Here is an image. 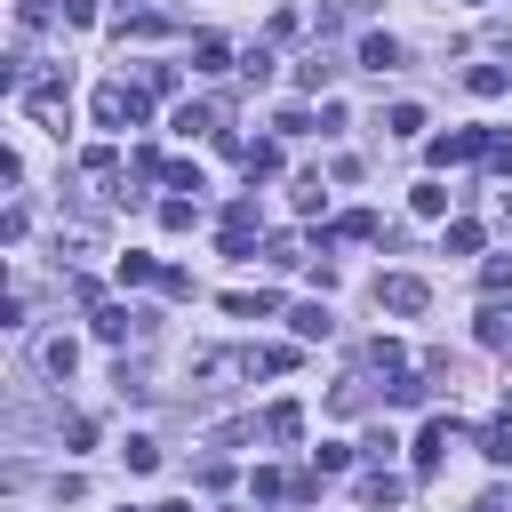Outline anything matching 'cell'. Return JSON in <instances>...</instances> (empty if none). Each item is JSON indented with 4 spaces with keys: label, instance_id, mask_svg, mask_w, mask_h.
I'll list each match as a JSON object with an SVG mask.
<instances>
[{
    "label": "cell",
    "instance_id": "obj_2",
    "mask_svg": "<svg viewBox=\"0 0 512 512\" xmlns=\"http://www.w3.org/2000/svg\"><path fill=\"white\" fill-rule=\"evenodd\" d=\"M88 112H96V128H144V120H152L144 88H128V80H104V88L88 96Z\"/></svg>",
    "mask_w": 512,
    "mask_h": 512
},
{
    "label": "cell",
    "instance_id": "obj_24",
    "mask_svg": "<svg viewBox=\"0 0 512 512\" xmlns=\"http://www.w3.org/2000/svg\"><path fill=\"white\" fill-rule=\"evenodd\" d=\"M368 368H384V376H416V368H408V352H400L392 336H376V344H368Z\"/></svg>",
    "mask_w": 512,
    "mask_h": 512
},
{
    "label": "cell",
    "instance_id": "obj_31",
    "mask_svg": "<svg viewBox=\"0 0 512 512\" xmlns=\"http://www.w3.org/2000/svg\"><path fill=\"white\" fill-rule=\"evenodd\" d=\"M480 288H488V304H496V296L512 288V256H488V264H480Z\"/></svg>",
    "mask_w": 512,
    "mask_h": 512
},
{
    "label": "cell",
    "instance_id": "obj_34",
    "mask_svg": "<svg viewBox=\"0 0 512 512\" xmlns=\"http://www.w3.org/2000/svg\"><path fill=\"white\" fill-rule=\"evenodd\" d=\"M192 216H200V200H160V224L168 232H192Z\"/></svg>",
    "mask_w": 512,
    "mask_h": 512
},
{
    "label": "cell",
    "instance_id": "obj_15",
    "mask_svg": "<svg viewBox=\"0 0 512 512\" xmlns=\"http://www.w3.org/2000/svg\"><path fill=\"white\" fill-rule=\"evenodd\" d=\"M288 328H296L304 344H320V336L336 328V312H328V304H296V312H288Z\"/></svg>",
    "mask_w": 512,
    "mask_h": 512
},
{
    "label": "cell",
    "instance_id": "obj_7",
    "mask_svg": "<svg viewBox=\"0 0 512 512\" xmlns=\"http://www.w3.org/2000/svg\"><path fill=\"white\" fill-rule=\"evenodd\" d=\"M112 272H120V288H160V272H168V264H160V256H144V248H128Z\"/></svg>",
    "mask_w": 512,
    "mask_h": 512
},
{
    "label": "cell",
    "instance_id": "obj_26",
    "mask_svg": "<svg viewBox=\"0 0 512 512\" xmlns=\"http://www.w3.org/2000/svg\"><path fill=\"white\" fill-rule=\"evenodd\" d=\"M120 464H128V472H160V448L136 432V440H120Z\"/></svg>",
    "mask_w": 512,
    "mask_h": 512
},
{
    "label": "cell",
    "instance_id": "obj_21",
    "mask_svg": "<svg viewBox=\"0 0 512 512\" xmlns=\"http://www.w3.org/2000/svg\"><path fill=\"white\" fill-rule=\"evenodd\" d=\"M464 88H472V96H504V88H512V72H504V64H472V72H464Z\"/></svg>",
    "mask_w": 512,
    "mask_h": 512
},
{
    "label": "cell",
    "instance_id": "obj_29",
    "mask_svg": "<svg viewBox=\"0 0 512 512\" xmlns=\"http://www.w3.org/2000/svg\"><path fill=\"white\" fill-rule=\"evenodd\" d=\"M112 168H120V152H112V144H88V152H80V176H96V184H104Z\"/></svg>",
    "mask_w": 512,
    "mask_h": 512
},
{
    "label": "cell",
    "instance_id": "obj_19",
    "mask_svg": "<svg viewBox=\"0 0 512 512\" xmlns=\"http://www.w3.org/2000/svg\"><path fill=\"white\" fill-rule=\"evenodd\" d=\"M56 256H96V224H56Z\"/></svg>",
    "mask_w": 512,
    "mask_h": 512
},
{
    "label": "cell",
    "instance_id": "obj_4",
    "mask_svg": "<svg viewBox=\"0 0 512 512\" xmlns=\"http://www.w3.org/2000/svg\"><path fill=\"white\" fill-rule=\"evenodd\" d=\"M376 304H384V312H424L432 288H424L416 272H384V280H376Z\"/></svg>",
    "mask_w": 512,
    "mask_h": 512
},
{
    "label": "cell",
    "instance_id": "obj_18",
    "mask_svg": "<svg viewBox=\"0 0 512 512\" xmlns=\"http://www.w3.org/2000/svg\"><path fill=\"white\" fill-rule=\"evenodd\" d=\"M224 64H232V40L200 32V40H192V72H224Z\"/></svg>",
    "mask_w": 512,
    "mask_h": 512
},
{
    "label": "cell",
    "instance_id": "obj_1",
    "mask_svg": "<svg viewBox=\"0 0 512 512\" xmlns=\"http://www.w3.org/2000/svg\"><path fill=\"white\" fill-rule=\"evenodd\" d=\"M16 104H24V112L48 128V136H64V128H72V96H64V80H56V72H32Z\"/></svg>",
    "mask_w": 512,
    "mask_h": 512
},
{
    "label": "cell",
    "instance_id": "obj_8",
    "mask_svg": "<svg viewBox=\"0 0 512 512\" xmlns=\"http://www.w3.org/2000/svg\"><path fill=\"white\" fill-rule=\"evenodd\" d=\"M224 312H232V320H272V312H280V296H272V288H232V296H224Z\"/></svg>",
    "mask_w": 512,
    "mask_h": 512
},
{
    "label": "cell",
    "instance_id": "obj_11",
    "mask_svg": "<svg viewBox=\"0 0 512 512\" xmlns=\"http://www.w3.org/2000/svg\"><path fill=\"white\" fill-rule=\"evenodd\" d=\"M240 168H248V184H264V176H280V144H272V136H256V144H240Z\"/></svg>",
    "mask_w": 512,
    "mask_h": 512
},
{
    "label": "cell",
    "instance_id": "obj_10",
    "mask_svg": "<svg viewBox=\"0 0 512 512\" xmlns=\"http://www.w3.org/2000/svg\"><path fill=\"white\" fill-rule=\"evenodd\" d=\"M112 32H120V40H128V32H136V40H160V32H168V16H160V8H120V16H112Z\"/></svg>",
    "mask_w": 512,
    "mask_h": 512
},
{
    "label": "cell",
    "instance_id": "obj_37",
    "mask_svg": "<svg viewBox=\"0 0 512 512\" xmlns=\"http://www.w3.org/2000/svg\"><path fill=\"white\" fill-rule=\"evenodd\" d=\"M144 96H176V64H144Z\"/></svg>",
    "mask_w": 512,
    "mask_h": 512
},
{
    "label": "cell",
    "instance_id": "obj_12",
    "mask_svg": "<svg viewBox=\"0 0 512 512\" xmlns=\"http://www.w3.org/2000/svg\"><path fill=\"white\" fill-rule=\"evenodd\" d=\"M376 232H384V216H376V208H344V216L328 224V240H376Z\"/></svg>",
    "mask_w": 512,
    "mask_h": 512
},
{
    "label": "cell",
    "instance_id": "obj_43",
    "mask_svg": "<svg viewBox=\"0 0 512 512\" xmlns=\"http://www.w3.org/2000/svg\"><path fill=\"white\" fill-rule=\"evenodd\" d=\"M152 512H192V496H168V504H152Z\"/></svg>",
    "mask_w": 512,
    "mask_h": 512
},
{
    "label": "cell",
    "instance_id": "obj_39",
    "mask_svg": "<svg viewBox=\"0 0 512 512\" xmlns=\"http://www.w3.org/2000/svg\"><path fill=\"white\" fill-rule=\"evenodd\" d=\"M128 176H136V184H152V176H168V160H160V152H128Z\"/></svg>",
    "mask_w": 512,
    "mask_h": 512
},
{
    "label": "cell",
    "instance_id": "obj_27",
    "mask_svg": "<svg viewBox=\"0 0 512 512\" xmlns=\"http://www.w3.org/2000/svg\"><path fill=\"white\" fill-rule=\"evenodd\" d=\"M248 488H256L264 504H280V496H296V480H288V472H272V464H256V480H248Z\"/></svg>",
    "mask_w": 512,
    "mask_h": 512
},
{
    "label": "cell",
    "instance_id": "obj_32",
    "mask_svg": "<svg viewBox=\"0 0 512 512\" xmlns=\"http://www.w3.org/2000/svg\"><path fill=\"white\" fill-rule=\"evenodd\" d=\"M296 80H304V88H312V96H320V88H328V80H336V64H328V56H304V64H296Z\"/></svg>",
    "mask_w": 512,
    "mask_h": 512
},
{
    "label": "cell",
    "instance_id": "obj_25",
    "mask_svg": "<svg viewBox=\"0 0 512 512\" xmlns=\"http://www.w3.org/2000/svg\"><path fill=\"white\" fill-rule=\"evenodd\" d=\"M480 456H488V464H512V416H496V424L480 432Z\"/></svg>",
    "mask_w": 512,
    "mask_h": 512
},
{
    "label": "cell",
    "instance_id": "obj_22",
    "mask_svg": "<svg viewBox=\"0 0 512 512\" xmlns=\"http://www.w3.org/2000/svg\"><path fill=\"white\" fill-rule=\"evenodd\" d=\"M408 208H416V216H448V184H440V176H424V184L408 192Z\"/></svg>",
    "mask_w": 512,
    "mask_h": 512
},
{
    "label": "cell",
    "instance_id": "obj_42",
    "mask_svg": "<svg viewBox=\"0 0 512 512\" xmlns=\"http://www.w3.org/2000/svg\"><path fill=\"white\" fill-rule=\"evenodd\" d=\"M64 24H96V0H64Z\"/></svg>",
    "mask_w": 512,
    "mask_h": 512
},
{
    "label": "cell",
    "instance_id": "obj_35",
    "mask_svg": "<svg viewBox=\"0 0 512 512\" xmlns=\"http://www.w3.org/2000/svg\"><path fill=\"white\" fill-rule=\"evenodd\" d=\"M384 400H392V408H416V400H424V376H392Z\"/></svg>",
    "mask_w": 512,
    "mask_h": 512
},
{
    "label": "cell",
    "instance_id": "obj_6",
    "mask_svg": "<svg viewBox=\"0 0 512 512\" xmlns=\"http://www.w3.org/2000/svg\"><path fill=\"white\" fill-rule=\"evenodd\" d=\"M400 496H408V480H400V472H384V464H368V472H360V504H368V512H392Z\"/></svg>",
    "mask_w": 512,
    "mask_h": 512
},
{
    "label": "cell",
    "instance_id": "obj_28",
    "mask_svg": "<svg viewBox=\"0 0 512 512\" xmlns=\"http://www.w3.org/2000/svg\"><path fill=\"white\" fill-rule=\"evenodd\" d=\"M176 128H184V136H216V104H184Z\"/></svg>",
    "mask_w": 512,
    "mask_h": 512
},
{
    "label": "cell",
    "instance_id": "obj_38",
    "mask_svg": "<svg viewBox=\"0 0 512 512\" xmlns=\"http://www.w3.org/2000/svg\"><path fill=\"white\" fill-rule=\"evenodd\" d=\"M272 128H280V136H304V128H312V112H304V104H280V112H272Z\"/></svg>",
    "mask_w": 512,
    "mask_h": 512
},
{
    "label": "cell",
    "instance_id": "obj_47",
    "mask_svg": "<svg viewBox=\"0 0 512 512\" xmlns=\"http://www.w3.org/2000/svg\"><path fill=\"white\" fill-rule=\"evenodd\" d=\"M128 512H136V504H128Z\"/></svg>",
    "mask_w": 512,
    "mask_h": 512
},
{
    "label": "cell",
    "instance_id": "obj_40",
    "mask_svg": "<svg viewBox=\"0 0 512 512\" xmlns=\"http://www.w3.org/2000/svg\"><path fill=\"white\" fill-rule=\"evenodd\" d=\"M168 184H176V192H208V176H200L192 160H168Z\"/></svg>",
    "mask_w": 512,
    "mask_h": 512
},
{
    "label": "cell",
    "instance_id": "obj_20",
    "mask_svg": "<svg viewBox=\"0 0 512 512\" xmlns=\"http://www.w3.org/2000/svg\"><path fill=\"white\" fill-rule=\"evenodd\" d=\"M480 344H488V352H512V312H504V304L480 312Z\"/></svg>",
    "mask_w": 512,
    "mask_h": 512
},
{
    "label": "cell",
    "instance_id": "obj_41",
    "mask_svg": "<svg viewBox=\"0 0 512 512\" xmlns=\"http://www.w3.org/2000/svg\"><path fill=\"white\" fill-rule=\"evenodd\" d=\"M488 176H504V184H512V144H504V136L488 144Z\"/></svg>",
    "mask_w": 512,
    "mask_h": 512
},
{
    "label": "cell",
    "instance_id": "obj_14",
    "mask_svg": "<svg viewBox=\"0 0 512 512\" xmlns=\"http://www.w3.org/2000/svg\"><path fill=\"white\" fill-rule=\"evenodd\" d=\"M480 240H488V232H480L472 216H448V232H440V248H448V256H480Z\"/></svg>",
    "mask_w": 512,
    "mask_h": 512
},
{
    "label": "cell",
    "instance_id": "obj_3",
    "mask_svg": "<svg viewBox=\"0 0 512 512\" xmlns=\"http://www.w3.org/2000/svg\"><path fill=\"white\" fill-rule=\"evenodd\" d=\"M488 144H496L488 128H448V136L424 144V160H432V168H464V160H488Z\"/></svg>",
    "mask_w": 512,
    "mask_h": 512
},
{
    "label": "cell",
    "instance_id": "obj_16",
    "mask_svg": "<svg viewBox=\"0 0 512 512\" xmlns=\"http://www.w3.org/2000/svg\"><path fill=\"white\" fill-rule=\"evenodd\" d=\"M40 368H48V376H72V368H80V344H72V336H40Z\"/></svg>",
    "mask_w": 512,
    "mask_h": 512
},
{
    "label": "cell",
    "instance_id": "obj_23",
    "mask_svg": "<svg viewBox=\"0 0 512 512\" xmlns=\"http://www.w3.org/2000/svg\"><path fill=\"white\" fill-rule=\"evenodd\" d=\"M264 256H272L280 272H288V264H312V256H304V232H272V240H264Z\"/></svg>",
    "mask_w": 512,
    "mask_h": 512
},
{
    "label": "cell",
    "instance_id": "obj_17",
    "mask_svg": "<svg viewBox=\"0 0 512 512\" xmlns=\"http://www.w3.org/2000/svg\"><path fill=\"white\" fill-rule=\"evenodd\" d=\"M296 432H304V408L296 400H272L264 408V440H296Z\"/></svg>",
    "mask_w": 512,
    "mask_h": 512
},
{
    "label": "cell",
    "instance_id": "obj_5",
    "mask_svg": "<svg viewBox=\"0 0 512 512\" xmlns=\"http://www.w3.org/2000/svg\"><path fill=\"white\" fill-rule=\"evenodd\" d=\"M448 448H456V424H448V416H424V432H416V472H440Z\"/></svg>",
    "mask_w": 512,
    "mask_h": 512
},
{
    "label": "cell",
    "instance_id": "obj_44",
    "mask_svg": "<svg viewBox=\"0 0 512 512\" xmlns=\"http://www.w3.org/2000/svg\"><path fill=\"white\" fill-rule=\"evenodd\" d=\"M472 512H504V496H480V504H472Z\"/></svg>",
    "mask_w": 512,
    "mask_h": 512
},
{
    "label": "cell",
    "instance_id": "obj_45",
    "mask_svg": "<svg viewBox=\"0 0 512 512\" xmlns=\"http://www.w3.org/2000/svg\"><path fill=\"white\" fill-rule=\"evenodd\" d=\"M496 208H504V224H512V192H504V200H496Z\"/></svg>",
    "mask_w": 512,
    "mask_h": 512
},
{
    "label": "cell",
    "instance_id": "obj_36",
    "mask_svg": "<svg viewBox=\"0 0 512 512\" xmlns=\"http://www.w3.org/2000/svg\"><path fill=\"white\" fill-rule=\"evenodd\" d=\"M344 464H352L344 440H320V448H312V472H344Z\"/></svg>",
    "mask_w": 512,
    "mask_h": 512
},
{
    "label": "cell",
    "instance_id": "obj_30",
    "mask_svg": "<svg viewBox=\"0 0 512 512\" xmlns=\"http://www.w3.org/2000/svg\"><path fill=\"white\" fill-rule=\"evenodd\" d=\"M328 208V184L320 176H296V216H320Z\"/></svg>",
    "mask_w": 512,
    "mask_h": 512
},
{
    "label": "cell",
    "instance_id": "obj_46",
    "mask_svg": "<svg viewBox=\"0 0 512 512\" xmlns=\"http://www.w3.org/2000/svg\"><path fill=\"white\" fill-rule=\"evenodd\" d=\"M504 416H512V384H504Z\"/></svg>",
    "mask_w": 512,
    "mask_h": 512
},
{
    "label": "cell",
    "instance_id": "obj_9",
    "mask_svg": "<svg viewBox=\"0 0 512 512\" xmlns=\"http://www.w3.org/2000/svg\"><path fill=\"white\" fill-rule=\"evenodd\" d=\"M136 328H144V312H128V304H96V336H104V344H128Z\"/></svg>",
    "mask_w": 512,
    "mask_h": 512
},
{
    "label": "cell",
    "instance_id": "obj_13",
    "mask_svg": "<svg viewBox=\"0 0 512 512\" xmlns=\"http://www.w3.org/2000/svg\"><path fill=\"white\" fill-rule=\"evenodd\" d=\"M360 64H368V72H400V40H392V32H368V40H360Z\"/></svg>",
    "mask_w": 512,
    "mask_h": 512
},
{
    "label": "cell",
    "instance_id": "obj_33",
    "mask_svg": "<svg viewBox=\"0 0 512 512\" xmlns=\"http://www.w3.org/2000/svg\"><path fill=\"white\" fill-rule=\"evenodd\" d=\"M384 128H392V136H424V104H392Z\"/></svg>",
    "mask_w": 512,
    "mask_h": 512
}]
</instances>
